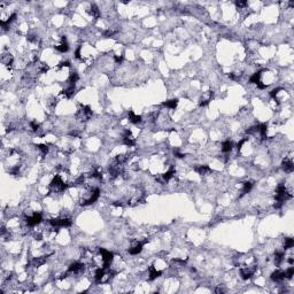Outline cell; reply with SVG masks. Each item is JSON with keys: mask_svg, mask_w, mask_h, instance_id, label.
<instances>
[{"mask_svg": "<svg viewBox=\"0 0 294 294\" xmlns=\"http://www.w3.org/2000/svg\"><path fill=\"white\" fill-rule=\"evenodd\" d=\"M49 186H51V190H52L53 192L60 193V192H63V191H65V190H66L67 187L69 186V185L66 184V183L62 180L61 177H60L59 175H57L52 179V182H51Z\"/></svg>", "mask_w": 294, "mask_h": 294, "instance_id": "1", "label": "cell"}, {"mask_svg": "<svg viewBox=\"0 0 294 294\" xmlns=\"http://www.w3.org/2000/svg\"><path fill=\"white\" fill-rule=\"evenodd\" d=\"M71 220L67 218V217H62V218H53V220L49 221V224L52 226L54 230H57L60 228H69L71 225Z\"/></svg>", "mask_w": 294, "mask_h": 294, "instance_id": "2", "label": "cell"}, {"mask_svg": "<svg viewBox=\"0 0 294 294\" xmlns=\"http://www.w3.org/2000/svg\"><path fill=\"white\" fill-rule=\"evenodd\" d=\"M101 254V257H102V268L108 269L110 267V264L113 262V259H114V254L109 252V250L105 249V248H100L99 249Z\"/></svg>", "mask_w": 294, "mask_h": 294, "instance_id": "3", "label": "cell"}, {"mask_svg": "<svg viewBox=\"0 0 294 294\" xmlns=\"http://www.w3.org/2000/svg\"><path fill=\"white\" fill-rule=\"evenodd\" d=\"M99 197H100V190L98 189V187H96V189H93L91 192H90V197L86 198V199H84L83 201L80 202L83 206H88V205H92L93 202H96L99 199Z\"/></svg>", "mask_w": 294, "mask_h": 294, "instance_id": "4", "label": "cell"}, {"mask_svg": "<svg viewBox=\"0 0 294 294\" xmlns=\"http://www.w3.org/2000/svg\"><path fill=\"white\" fill-rule=\"evenodd\" d=\"M91 116H92V110L88 106H82L77 113V119L79 121H88L91 119Z\"/></svg>", "mask_w": 294, "mask_h": 294, "instance_id": "5", "label": "cell"}, {"mask_svg": "<svg viewBox=\"0 0 294 294\" xmlns=\"http://www.w3.org/2000/svg\"><path fill=\"white\" fill-rule=\"evenodd\" d=\"M84 269H85V265L82 262H74L69 265L68 268V271H67V275H80L84 272Z\"/></svg>", "mask_w": 294, "mask_h": 294, "instance_id": "6", "label": "cell"}, {"mask_svg": "<svg viewBox=\"0 0 294 294\" xmlns=\"http://www.w3.org/2000/svg\"><path fill=\"white\" fill-rule=\"evenodd\" d=\"M41 221H43V217H41V214H39V213H35L31 216L25 217V224L28 226H31V228L38 225Z\"/></svg>", "mask_w": 294, "mask_h": 294, "instance_id": "7", "label": "cell"}, {"mask_svg": "<svg viewBox=\"0 0 294 294\" xmlns=\"http://www.w3.org/2000/svg\"><path fill=\"white\" fill-rule=\"evenodd\" d=\"M123 143L125 144L129 147H132V146L136 145V139L133 138L132 133L130 131H125V133L123 135Z\"/></svg>", "mask_w": 294, "mask_h": 294, "instance_id": "8", "label": "cell"}, {"mask_svg": "<svg viewBox=\"0 0 294 294\" xmlns=\"http://www.w3.org/2000/svg\"><path fill=\"white\" fill-rule=\"evenodd\" d=\"M146 242H147V240H144V241H139V242H136L135 245L132 246L131 248L129 249V253L131 255H137L139 254L141 250H143V247H144V245H145Z\"/></svg>", "mask_w": 294, "mask_h": 294, "instance_id": "9", "label": "cell"}, {"mask_svg": "<svg viewBox=\"0 0 294 294\" xmlns=\"http://www.w3.org/2000/svg\"><path fill=\"white\" fill-rule=\"evenodd\" d=\"M55 49H57V52H60V53H66L67 51L69 49V44H68V41H67L66 37H62V38H61V43L55 46Z\"/></svg>", "mask_w": 294, "mask_h": 294, "instance_id": "10", "label": "cell"}, {"mask_svg": "<svg viewBox=\"0 0 294 294\" xmlns=\"http://www.w3.org/2000/svg\"><path fill=\"white\" fill-rule=\"evenodd\" d=\"M281 168H283V170L285 172H292L294 169V166H293V161H292V159H285L284 161H283V163H281Z\"/></svg>", "mask_w": 294, "mask_h": 294, "instance_id": "11", "label": "cell"}, {"mask_svg": "<svg viewBox=\"0 0 294 294\" xmlns=\"http://www.w3.org/2000/svg\"><path fill=\"white\" fill-rule=\"evenodd\" d=\"M271 279L273 281H277V283L284 280V279H285V272L283 271V270H276V271H273L271 273Z\"/></svg>", "mask_w": 294, "mask_h": 294, "instance_id": "12", "label": "cell"}, {"mask_svg": "<svg viewBox=\"0 0 294 294\" xmlns=\"http://www.w3.org/2000/svg\"><path fill=\"white\" fill-rule=\"evenodd\" d=\"M253 273H254V269L252 268H241L240 269V276H241L242 279H245V280H247V279H249L250 277L253 276Z\"/></svg>", "mask_w": 294, "mask_h": 294, "instance_id": "13", "label": "cell"}, {"mask_svg": "<svg viewBox=\"0 0 294 294\" xmlns=\"http://www.w3.org/2000/svg\"><path fill=\"white\" fill-rule=\"evenodd\" d=\"M194 170L201 176L208 175V174H210L211 172V169L208 167V166H206V164H203V166H198V167L194 168Z\"/></svg>", "mask_w": 294, "mask_h": 294, "instance_id": "14", "label": "cell"}, {"mask_svg": "<svg viewBox=\"0 0 294 294\" xmlns=\"http://www.w3.org/2000/svg\"><path fill=\"white\" fill-rule=\"evenodd\" d=\"M148 279L149 280H154V279H156L158 277L161 276V271H159V270H156V269L154 268L153 265H151L148 268Z\"/></svg>", "mask_w": 294, "mask_h": 294, "instance_id": "15", "label": "cell"}, {"mask_svg": "<svg viewBox=\"0 0 294 294\" xmlns=\"http://www.w3.org/2000/svg\"><path fill=\"white\" fill-rule=\"evenodd\" d=\"M75 91H76L75 84H69V86L62 91V94H63L66 98H71L75 94Z\"/></svg>", "mask_w": 294, "mask_h": 294, "instance_id": "16", "label": "cell"}, {"mask_svg": "<svg viewBox=\"0 0 294 294\" xmlns=\"http://www.w3.org/2000/svg\"><path fill=\"white\" fill-rule=\"evenodd\" d=\"M127 119H129V122L133 123V124H138V123L141 122V116L136 115L132 110L129 112V114H127Z\"/></svg>", "mask_w": 294, "mask_h": 294, "instance_id": "17", "label": "cell"}, {"mask_svg": "<svg viewBox=\"0 0 294 294\" xmlns=\"http://www.w3.org/2000/svg\"><path fill=\"white\" fill-rule=\"evenodd\" d=\"M233 148V143L230 140H226L224 141L223 144H222V152L223 153H230L231 151H232Z\"/></svg>", "mask_w": 294, "mask_h": 294, "instance_id": "18", "label": "cell"}, {"mask_svg": "<svg viewBox=\"0 0 294 294\" xmlns=\"http://www.w3.org/2000/svg\"><path fill=\"white\" fill-rule=\"evenodd\" d=\"M284 257H285V254L284 252H276L275 253V264L276 265H280L284 261Z\"/></svg>", "mask_w": 294, "mask_h": 294, "instance_id": "19", "label": "cell"}, {"mask_svg": "<svg viewBox=\"0 0 294 294\" xmlns=\"http://www.w3.org/2000/svg\"><path fill=\"white\" fill-rule=\"evenodd\" d=\"M88 12L93 18H99V16H100V12H99V9H98V7L96 5H92Z\"/></svg>", "mask_w": 294, "mask_h": 294, "instance_id": "20", "label": "cell"}, {"mask_svg": "<svg viewBox=\"0 0 294 294\" xmlns=\"http://www.w3.org/2000/svg\"><path fill=\"white\" fill-rule=\"evenodd\" d=\"M174 175H175V170L174 169H170V170H168L167 172H164L162 175V182L163 183H166V182H169V180L171 179L172 177H174Z\"/></svg>", "mask_w": 294, "mask_h": 294, "instance_id": "21", "label": "cell"}, {"mask_svg": "<svg viewBox=\"0 0 294 294\" xmlns=\"http://www.w3.org/2000/svg\"><path fill=\"white\" fill-rule=\"evenodd\" d=\"M252 187H253V184L250 183V182H245L244 184H242V189H241V195H244V194H247L250 192V190H252Z\"/></svg>", "mask_w": 294, "mask_h": 294, "instance_id": "22", "label": "cell"}, {"mask_svg": "<svg viewBox=\"0 0 294 294\" xmlns=\"http://www.w3.org/2000/svg\"><path fill=\"white\" fill-rule=\"evenodd\" d=\"M177 104H178V100L177 99H171V100H168L166 102H163L162 105L168 107V108H171V109H175L177 107Z\"/></svg>", "mask_w": 294, "mask_h": 294, "instance_id": "23", "label": "cell"}, {"mask_svg": "<svg viewBox=\"0 0 294 294\" xmlns=\"http://www.w3.org/2000/svg\"><path fill=\"white\" fill-rule=\"evenodd\" d=\"M261 74H262V70H260V71H256L255 74H253L252 76H250V78H249V82L250 83H259L260 82V78H261Z\"/></svg>", "mask_w": 294, "mask_h": 294, "instance_id": "24", "label": "cell"}, {"mask_svg": "<svg viewBox=\"0 0 294 294\" xmlns=\"http://www.w3.org/2000/svg\"><path fill=\"white\" fill-rule=\"evenodd\" d=\"M211 98H213V92H209L208 93V96H205V97L202 98L201 101H200V106H207L209 102L211 101Z\"/></svg>", "mask_w": 294, "mask_h": 294, "instance_id": "25", "label": "cell"}, {"mask_svg": "<svg viewBox=\"0 0 294 294\" xmlns=\"http://www.w3.org/2000/svg\"><path fill=\"white\" fill-rule=\"evenodd\" d=\"M293 245H294V241L292 238H285V241H284V248H285V249L292 248Z\"/></svg>", "mask_w": 294, "mask_h": 294, "instance_id": "26", "label": "cell"}, {"mask_svg": "<svg viewBox=\"0 0 294 294\" xmlns=\"http://www.w3.org/2000/svg\"><path fill=\"white\" fill-rule=\"evenodd\" d=\"M2 63L4 65H7V66H10L12 63H13V57L10 55V54H7V55H4L2 57Z\"/></svg>", "mask_w": 294, "mask_h": 294, "instance_id": "27", "label": "cell"}, {"mask_svg": "<svg viewBox=\"0 0 294 294\" xmlns=\"http://www.w3.org/2000/svg\"><path fill=\"white\" fill-rule=\"evenodd\" d=\"M284 272H285V278H287V279H291V278L294 276V268H293V267H290V268L286 269Z\"/></svg>", "mask_w": 294, "mask_h": 294, "instance_id": "28", "label": "cell"}, {"mask_svg": "<svg viewBox=\"0 0 294 294\" xmlns=\"http://www.w3.org/2000/svg\"><path fill=\"white\" fill-rule=\"evenodd\" d=\"M78 74L77 73H71L70 76H69V83L70 84H76L77 80H78Z\"/></svg>", "mask_w": 294, "mask_h": 294, "instance_id": "29", "label": "cell"}, {"mask_svg": "<svg viewBox=\"0 0 294 294\" xmlns=\"http://www.w3.org/2000/svg\"><path fill=\"white\" fill-rule=\"evenodd\" d=\"M37 147H38V149H39L40 152H41V154H43V155H46V154L49 153V146H47V145L40 144V145H37Z\"/></svg>", "mask_w": 294, "mask_h": 294, "instance_id": "30", "label": "cell"}, {"mask_svg": "<svg viewBox=\"0 0 294 294\" xmlns=\"http://www.w3.org/2000/svg\"><path fill=\"white\" fill-rule=\"evenodd\" d=\"M30 129L32 130V131H38V130H39V124L36 122V121H31Z\"/></svg>", "mask_w": 294, "mask_h": 294, "instance_id": "31", "label": "cell"}, {"mask_svg": "<svg viewBox=\"0 0 294 294\" xmlns=\"http://www.w3.org/2000/svg\"><path fill=\"white\" fill-rule=\"evenodd\" d=\"M115 33V31L114 30H110V29H108V30H106V31H104V37L105 38H109V37H112V36L114 35Z\"/></svg>", "mask_w": 294, "mask_h": 294, "instance_id": "32", "label": "cell"}, {"mask_svg": "<svg viewBox=\"0 0 294 294\" xmlns=\"http://www.w3.org/2000/svg\"><path fill=\"white\" fill-rule=\"evenodd\" d=\"M236 5H237V7L239 9H241L242 7H245V6H247V2L246 1H237L236 2Z\"/></svg>", "mask_w": 294, "mask_h": 294, "instance_id": "33", "label": "cell"}, {"mask_svg": "<svg viewBox=\"0 0 294 294\" xmlns=\"http://www.w3.org/2000/svg\"><path fill=\"white\" fill-rule=\"evenodd\" d=\"M174 155H175L176 158H178V159H183V158H184V154L180 153L179 151H177V149H176L175 152H174Z\"/></svg>", "mask_w": 294, "mask_h": 294, "instance_id": "34", "label": "cell"}, {"mask_svg": "<svg viewBox=\"0 0 294 294\" xmlns=\"http://www.w3.org/2000/svg\"><path fill=\"white\" fill-rule=\"evenodd\" d=\"M114 60L116 63H121L123 61V57L122 55H114Z\"/></svg>", "mask_w": 294, "mask_h": 294, "instance_id": "35", "label": "cell"}, {"mask_svg": "<svg viewBox=\"0 0 294 294\" xmlns=\"http://www.w3.org/2000/svg\"><path fill=\"white\" fill-rule=\"evenodd\" d=\"M256 85H257V88H259L260 90H264V88H267V84H262V82L256 83Z\"/></svg>", "mask_w": 294, "mask_h": 294, "instance_id": "36", "label": "cell"}, {"mask_svg": "<svg viewBox=\"0 0 294 294\" xmlns=\"http://www.w3.org/2000/svg\"><path fill=\"white\" fill-rule=\"evenodd\" d=\"M80 49H82L78 47V49L75 51V57H76V59H80Z\"/></svg>", "mask_w": 294, "mask_h": 294, "instance_id": "37", "label": "cell"}]
</instances>
